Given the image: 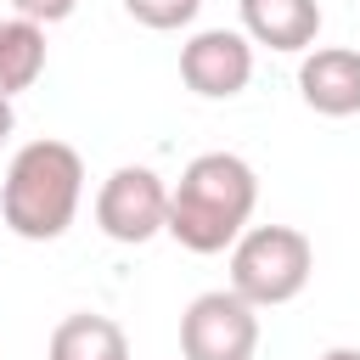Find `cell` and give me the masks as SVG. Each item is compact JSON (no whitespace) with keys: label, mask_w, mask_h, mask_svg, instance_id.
<instances>
[{"label":"cell","mask_w":360,"mask_h":360,"mask_svg":"<svg viewBox=\"0 0 360 360\" xmlns=\"http://www.w3.org/2000/svg\"><path fill=\"white\" fill-rule=\"evenodd\" d=\"M0 28H6V17H0Z\"/></svg>","instance_id":"cell-15"},{"label":"cell","mask_w":360,"mask_h":360,"mask_svg":"<svg viewBox=\"0 0 360 360\" xmlns=\"http://www.w3.org/2000/svg\"><path fill=\"white\" fill-rule=\"evenodd\" d=\"M298 96L321 118H354L360 112V51L354 45H315V51H304Z\"/></svg>","instance_id":"cell-7"},{"label":"cell","mask_w":360,"mask_h":360,"mask_svg":"<svg viewBox=\"0 0 360 360\" xmlns=\"http://www.w3.org/2000/svg\"><path fill=\"white\" fill-rule=\"evenodd\" d=\"M259 208V174L236 152H202L169 186V236L186 253H225Z\"/></svg>","instance_id":"cell-1"},{"label":"cell","mask_w":360,"mask_h":360,"mask_svg":"<svg viewBox=\"0 0 360 360\" xmlns=\"http://www.w3.org/2000/svg\"><path fill=\"white\" fill-rule=\"evenodd\" d=\"M84 202V158L79 146L39 135L11 152L0 180V219L22 242H56Z\"/></svg>","instance_id":"cell-2"},{"label":"cell","mask_w":360,"mask_h":360,"mask_svg":"<svg viewBox=\"0 0 360 360\" xmlns=\"http://www.w3.org/2000/svg\"><path fill=\"white\" fill-rule=\"evenodd\" d=\"M242 34L270 51H315L321 0H236Z\"/></svg>","instance_id":"cell-8"},{"label":"cell","mask_w":360,"mask_h":360,"mask_svg":"<svg viewBox=\"0 0 360 360\" xmlns=\"http://www.w3.org/2000/svg\"><path fill=\"white\" fill-rule=\"evenodd\" d=\"M180 79H186V90H197L208 101L242 96L253 79V39L242 28H197L180 45Z\"/></svg>","instance_id":"cell-6"},{"label":"cell","mask_w":360,"mask_h":360,"mask_svg":"<svg viewBox=\"0 0 360 360\" xmlns=\"http://www.w3.org/2000/svg\"><path fill=\"white\" fill-rule=\"evenodd\" d=\"M124 11L141 22V28H158V34H174V28H191L202 0H124Z\"/></svg>","instance_id":"cell-11"},{"label":"cell","mask_w":360,"mask_h":360,"mask_svg":"<svg viewBox=\"0 0 360 360\" xmlns=\"http://www.w3.org/2000/svg\"><path fill=\"white\" fill-rule=\"evenodd\" d=\"M96 225L107 242L141 248L158 231H169V180L146 163H124L101 180L96 191Z\"/></svg>","instance_id":"cell-4"},{"label":"cell","mask_w":360,"mask_h":360,"mask_svg":"<svg viewBox=\"0 0 360 360\" xmlns=\"http://www.w3.org/2000/svg\"><path fill=\"white\" fill-rule=\"evenodd\" d=\"M321 360H360V349H349V343H343V349H326Z\"/></svg>","instance_id":"cell-14"},{"label":"cell","mask_w":360,"mask_h":360,"mask_svg":"<svg viewBox=\"0 0 360 360\" xmlns=\"http://www.w3.org/2000/svg\"><path fill=\"white\" fill-rule=\"evenodd\" d=\"M45 360H129V338L112 315L79 309V315L56 321V332L45 343Z\"/></svg>","instance_id":"cell-9"},{"label":"cell","mask_w":360,"mask_h":360,"mask_svg":"<svg viewBox=\"0 0 360 360\" xmlns=\"http://www.w3.org/2000/svg\"><path fill=\"white\" fill-rule=\"evenodd\" d=\"M73 6H79V0H11V11H17L22 22H39V28L68 22V17H73Z\"/></svg>","instance_id":"cell-12"},{"label":"cell","mask_w":360,"mask_h":360,"mask_svg":"<svg viewBox=\"0 0 360 360\" xmlns=\"http://www.w3.org/2000/svg\"><path fill=\"white\" fill-rule=\"evenodd\" d=\"M315 276V242L298 225H248L231 248V292L253 309L292 304Z\"/></svg>","instance_id":"cell-3"},{"label":"cell","mask_w":360,"mask_h":360,"mask_svg":"<svg viewBox=\"0 0 360 360\" xmlns=\"http://www.w3.org/2000/svg\"><path fill=\"white\" fill-rule=\"evenodd\" d=\"M39 73H45V28L22 22V17H6V28H0V90L17 96Z\"/></svg>","instance_id":"cell-10"},{"label":"cell","mask_w":360,"mask_h":360,"mask_svg":"<svg viewBox=\"0 0 360 360\" xmlns=\"http://www.w3.org/2000/svg\"><path fill=\"white\" fill-rule=\"evenodd\" d=\"M259 349V309L231 287L197 292L180 315V354L186 360H253Z\"/></svg>","instance_id":"cell-5"},{"label":"cell","mask_w":360,"mask_h":360,"mask_svg":"<svg viewBox=\"0 0 360 360\" xmlns=\"http://www.w3.org/2000/svg\"><path fill=\"white\" fill-rule=\"evenodd\" d=\"M11 129H17V112H11V96L0 90V146L11 141Z\"/></svg>","instance_id":"cell-13"}]
</instances>
